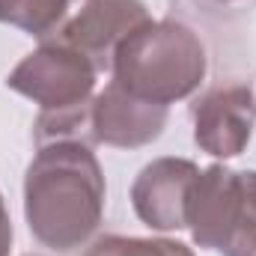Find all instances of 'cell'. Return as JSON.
Segmentation results:
<instances>
[{
    "label": "cell",
    "instance_id": "6da1fadb",
    "mask_svg": "<svg viewBox=\"0 0 256 256\" xmlns=\"http://www.w3.org/2000/svg\"><path fill=\"white\" fill-rule=\"evenodd\" d=\"M104 170L90 143L36 146L24 173V218L33 238L57 254L86 248L104 218Z\"/></svg>",
    "mask_w": 256,
    "mask_h": 256
},
{
    "label": "cell",
    "instance_id": "7a4b0ae2",
    "mask_svg": "<svg viewBox=\"0 0 256 256\" xmlns=\"http://www.w3.org/2000/svg\"><path fill=\"white\" fill-rule=\"evenodd\" d=\"M96 80L98 72L84 54L48 39L9 72L6 86L39 104V116L33 122L36 146L57 140H80L96 146L90 122Z\"/></svg>",
    "mask_w": 256,
    "mask_h": 256
},
{
    "label": "cell",
    "instance_id": "3957f363",
    "mask_svg": "<svg viewBox=\"0 0 256 256\" xmlns=\"http://www.w3.org/2000/svg\"><path fill=\"white\" fill-rule=\"evenodd\" d=\"M206 45L194 27L176 18H149L120 42L110 80L143 102L170 108L191 98L206 80Z\"/></svg>",
    "mask_w": 256,
    "mask_h": 256
},
{
    "label": "cell",
    "instance_id": "277c9868",
    "mask_svg": "<svg viewBox=\"0 0 256 256\" xmlns=\"http://www.w3.org/2000/svg\"><path fill=\"white\" fill-rule=\"evenodd\" d=\"M149 18L152 15L143 0H68L51 42L84 54L102 74L110 72L120 42Z\"/></svg>",
    "mask_w": 256,
    "mask_h": 256
},
{
    "label": "cell",
    "instance_id": "5b68a950",
    "mask_svg": "<svg viewBox=\"0 0 256 256\" xmlns=\"http://www.w3.org/2000/svg\"><path fill=\"white\" fill-rule=\"evenodd\" d=\"M194 143L212 158H236L254 137L256 102L248 84H220L206 90L191 108Z\"/></svg>",
    "mask_w": 256,
    "mask_h": 256
},
{
    "label": "cell",
    "instance_id": "8992f818",
    "mask_svg": "<svg viewBox=\"0 0 256 256\" xmlns=\"http://www.w3.org/2000/svg\"><path fill=\"white\" fill-rule=\"evenodd\" d=\"M200 167L191 158H155L131 182L134 214L155 232L188 230V200Z\"/></svg>",
    "mask_w": 256,
    "mask_h": 256
},
{
    "label": "cell",
    "instance_id": "52a82bcc",
    "mask_svg": "<svg viewBox=\"0 0 256 256\" xmlns=\"http://www.w3.org/2000/svg\"><path fill=\"white\" fill-rule=\"evenodd\" d=\"M170 120V108L143 102L126 92L116 80H110L98 96H92V137L96 143L114 149H140L155 143Z\"/></svg>",
    "mask_w": 256,
    "mask_h": 256
},
{
    "label": "cell",
    "instance_id": "ba28073f",
    "mask_svg": "<svg viewBox=\"0 0 256 256\" xmlns=\"http://www.w3.org/2000/svg\"><path fill=\"white\" fill-rule=\"evenodd\" d=\"M208 250L256 256V170H236L218 196Z\"/></svg>",
    "mask_w": 256,
    "mask_h": 256
},
{
    "label": "cell",
    "instance_id": "9c48e42d",
    "mask_svg": "<svg viewBox=\"0 0 256 256\" xmlns=\"http://www.w3.org/2000/svg\"><path fill=\"white\" fill-rule=\"evenodd\" d=\"M68 0H0V24H9L39 42L51 39Z\"/></svg>",
    "mask_w": 256,
    "mask_h": 256
},
{
    "label": "cell",
    "instance_id": "30bf717a",
    "mask_svg": "<svg viewBox=\"0 0 256 256\" xmlns=\"http://www.w3.org/2000/svg\"><path fill=\"white\" fill-rule=\"evenodd\" d=\"M84 256H196L176 238H137V236H104Z\"/></svg>",
    "mask_w": 256,
    "mask_h": 256
},
{
    "label": "cell",
    "instance_id": "8fae6325",
    "mask_svg": "<svg viewBox=\"0 0 256 256\" xmlns=\"http://www.w3.org/2000/svg\"><path fill=\"white\" fill-rule=\"evenodd\" d=\"M12 238H15V230H12V220H9V212H6V202L0 194V256H9Z\"/></svg>",
    "mask_w": 256,
    "mask_h": 256
},
{
    "label": "cell",
    "instance_id": "7c38bea8",
    "mask_svg": "<svg viewBox=\"0 0 256 256\" xmlns=\"http://www.w3.org/2000/svg\"><path fill=\"white\" fill-rule=\"evenodd\" d=\"M214 3H238V0H214Z\"/></svg>",
    "mask_w": 256,
    "mask_h": 256
},
{
    "label": "cell",
    "instance_id": "4fadbf2b",
    "mask_svg": "<svg viewBox=\"0 0 256 256\" xmlns=\"http://www.w3.org/2000/svg\"><path fill=\"white\" fill-rule=\"evenodd\" d=\"M30 256H33V254H30Z\"/></svg>",
    "mask_w": 256,
    "mask_h": 256
}]
</instances>
